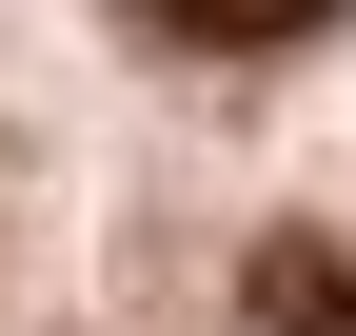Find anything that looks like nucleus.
Returning <instances> with one entry per match:
<instances>
[{
  "label": "nucleus",
  "instance_id": "nucleus-2",
  "mask_svg": "<svg viewBox=\"0 0 356 336\" xmlns=\"http://www.w3.org/2000/svg\"><path fill=\"white\" fill-rule=\"evenodd\" d=\"M159 40H198V60H257V40H317L337 0H139Z\"/></svg>",
  "mask_w": 356,
  "mask_h": 336
},
{
  "label": "nucleus",
  "instance_id": "nucleus-1",
  "mask_svg": "<svg viewBox=\"0 0 356 336\" xmlns=\"http://www.w3.org/2000/svg\"><path fill=\"white\" fill-rule=\"evenodd\" d=\"M238 317H257V336H356V237H297V218H277V237L238 258Z\"/></svg>",
  "mask_w": 356,
  "mask_h": 336
}]
</instances>
